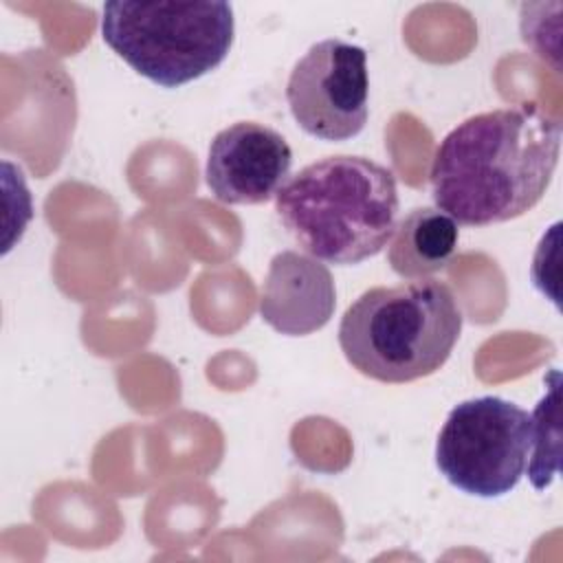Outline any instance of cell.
Returning <instances> with one entry per match:
<instances>
[{"label": "cell", "instance_id": "6da1fadb", "mask_svg": "<svg viewBox=\"0 0 563 563\" xmlns=\"http://www.w3.org/2000/svg\"><path fill=\"white\" fill-rule=\"evenodd\" d=\"M559 152L561 123L534 106L468 117L435 150L433 202L466 227L519 218L543 198Z\"/></svg>", "mask_w": 563, "mask_h": 563}, {"label": "cell", "instance_id": "7a4b0ae2", "mask_svg": "<svg viewBox=\"0 0 563 563\" xmlns=\"http://www.w3.org/2000/svg\"><path fill=\"white\" fill-rule=\"evenodd\" d=\"M288 235L312 257L352 266L378 255L398 224L396 176L365 156H328L290 176L275 196Z\"/></svg>", "mask_w": 563, "mask_h": 563}, {"label": "cell", "instance_id": "3957f363", "mask_svg": "<svg viewBox=\"0 0 563 563\" xmlns=\"http://www.w3.org/2000/svg\"><path fill=\"white\" fill-rule=\"evenodd\" d=\"M460 332L453 290L424 277L365 290L339 323V345L356 372L396 385L438 372Z\"/></svg>", "mask_w": 563, "mask_h": 563}, {"label": "cell", "instance_id": "277c9868", "mask_svg": "<svg viewBox=\"0 0 563 563\" xmlns=\"http://www.w3.org/2000/svg\"><path fill=\"white\" fill-rule=\"evenodd\" d=\"M235 33L229 2H132L103 4V42L141 77L178 88L211 70L229 55Z\"/></svg>", "mask_w": 563, "mask_h": 563}, {"label": "cell", "instance_id": "5b68a950", "mask_svg": "<svg viewBox=\"0 0 563 563\" xmlns=\"http://www.w3.org/2000/svg\"><path fill=\"white\" fill-rule=\"evenodd\" d=\"M530 413L499 396L468 398L451 409L435 442V464L457 490L495 499L526 473Z\"/></svg>", "mask_w": 563, "mask_h": 563}, {"label": "cell", "instance_id": "8992f818", "mask_svg": "<svg viewBox=\"0 0 563 563\" xmlns=\"http://www.w3.org/2000/svg\"><path fill=\"white\" fill-rule=\"evenodd\" d=\"M286 99L297 125L321 141H347L369 114V75L363 46L328 37L292 66Z\"/></svg>", "mask_w": 563, "mask_h": 563}, {"label": "cell", "instance_id": "52a82bcc", "mask_svg": "<svg viewBox=\"0 0 563 563\" xmlns=\"http://www.w3.org/2000/svg\"><path fill=\"white\" fill-rule=\"evenodd\" d=\"M292 150L286 139L255 121L220 130L207 154V185L224 205H260L277 196L290 176Z\"/></svg>", "mask_w": 563, "mask_h": 563}, {"label": "cell", "instance_id": "ba28073f", "mask_svg": "<svg viewBox=\"0 0 563 563\" xmlns=\"http://www.w3.org/2000/svg\"><path fill=\"white\" fill-rule=\"evenodd\" d=\"M336 288L330 268L299 251H282L262 286L260 314L279 334L303 336L321 330L334 314Z\"/></svg>", "mask_w": 563, "mask_h": 563}, {"label": "cell", "instance_id": "9c48e42d", "mask_svg": "<svg viewBox=\"0 0 563 563\" xmlns=\"http://www.w3.org/2000/svg\"><path fill=\"white\" fill-rule=\"evenodd\" d=\"M457 222L440 209L418 207L398 224L387 244L391 271L405 279H424L446 268L457 251Z\"/></svg>", "mask_w": 563, "mask_h": 563}, {"label": "cell", "instance_id": "30bf717a", "mask_svg": "<svg viewBox=\"0 0 563 563\" xmlns=\"http://www.w3.org/2000/svg\"><path fill=\"white\" fill-rule=\"evenodd\" d=\"M559 369L550 372L548 391L530 413L528 477L537 490H545L559 473L561 422H559Z\"/></svg>", "mask_w": 563, "mask_h": 563}]
</instances>
